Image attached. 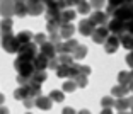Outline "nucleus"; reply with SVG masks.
I'll list each match as a JSON object with an SVG mask.
<instances>
[{
	"label": "nucleus",
	"instance_id": "1",
	"mask_svg": "<svg viewBox=\"0 0 133 114\" xmlns=\"http://www.w3.org/2000/svg\"><path fill=\"white\" fill-rule=\"evenodd\" d=\"M38 53H39L38 51V44H34L31 41V43L22 44V46L19 48V51H17V60H21V61H32Z\"/></svg>",
	"mask_w": 133,
	"mask_h": 114
},
{
	"label": "nucleus",
	"instance_id": "2",
	"mask_svg": "<svg viewBox=\"0 0 133 114\" xmlns=\"http://www.w3.org/2000/svg\"><path fill=\"white\" fill-rule=\"evenodd\" d=\"M0 44L4 48L7 53H17L19 51L21 44L17 43L16 36L12 34V32H5V34H0Z\"/></svg>",
	"mask_w": 133,
	"mask_h": 114
},
{
	"label": "nucleus",
	"instance_id": "3",
	"mask_svg": "<svg viewBox=\"0 0 133 114\" xmlns=\"http://www.w3.org/2000/svg\"><path fill=\"white\" fill-rule=\"evenodd\" d=\"M14 68L17 70V73H19V75H22V77H28V79H31V75L34 73L32 61H21V60L16 58V61H14Z\"/></svg>",
	"mask_w": 133,
	"mask_h": 114
},
{
	"label": "nucleus",
	"instance_id": "4",
	"mask_svg": "<svg viewBox=\"0 0 133 114\" xmlns=\"http://www.w3.org/2000/svg\"><path fill=\"white\" fill-rule=\"evenodd\" d=\"M26 7H28L29 16H41L44 12L43 0H28V2H26Z\"/></svg>",
	"mask_w": 133,
	"mask_h": 114
},
{
	"label": "nucleus",
	"instance_id": "5",
	"mask_svg": "<svg viewBox=\"0 0 133 114\" xmlns=\"http://www.w3.org/2000/svg\"><path fill=\"white\" fill-rule=\"evenodd\" d=\"M14 4L16 0H0V16L4 19H10L14 16Z\"/></svg>",
	"mask_w": 133,
	"mask_h": 114
},
{
	"label": "nucleus",
	"instance_id": "6",
	"mask_svg": "<svg viewBox=\"0 0 133 114\" xmlns=\"http://www.w3.org/2000/svg\"><path fill=\"white\" fill-rule=\"evenodd\" d=\"M92 41L94 43H99L102 44L106 39H108V36H109V31H108V27H104V26H99V27L94 29V32H92Z\"/></svg>",
	"mask_w": 133,
	"mask_h": 114
},
{
	"label": "nucleus",
	"instance_id": "7",
	"mask_svg": "<svg viewBox=\"0 0 133 114\" xmlns=\"http://www.w3.org/2000/svg\"><path fill=\"white\" fill-rule=\"evenodd\" d=\"M74 32H75V26H74L72 22H68V24H60V27H58V36H60V39H63V41L70 39Z\"/></svg>",
	"mask_w": 133,
	"mask_h": 114
},
{
	"label": "nucleus",
	"instance_id": "8",
	"mask_svg": "<svg viewBox=\"0 0 133 114\" xmlns=\"http://www.w3.org/2000/svg\"><path fill=\"white\" fill-rule=\"evenodd\" d=\"M119 46V36L116 34H109L108 36V39L104 41V49L106 53H114Z\"/></svg>",
	"mask_w": 133,
	"mask_h": 114
},
{
	"label": "nucleus",
	"instance_id": "9",
	"mask_svg": "<svg viewBox=\"0 0 133 114\" xmlns=\"http://www.w3.org/2000/svg\"><path fill=\"white\" fill-rule=\"evenodd\" d=\"M38 51L41 53L43 56H46L48 60L55 58L56 53H55V46H53V43H50V41H46V43H43L41 46H38Z\"/></svg>",
	"mask_w": 133,
	"mask_h": 114
},
{
	"label": "nucleus",
	"instance_id": "10",
	"mask_svg": "<svg viewBox=\"0 0 133 114\" xmlns=\"http://www.w3.org/2000/svg\"><path fill=\"white\" fill-rule=\"evenodd\" d=\"M90 20L94 22L96 27H99V26H106L108 24V20H109V17H108V14L102 10H96L92 16H90Z\"/></svg>",
	"mask_w": 133,
	"mask_h": 114
},
{
	"label": "nucleus",
	"instance_id": "11",
	"mask_svg": "<svg viewBox=\"0 0 133 114\" xmlns=\"http://www.w3.org/2000/svg\"><path fill=\"white\" fill-rule=\"evenodd\" d=\"M32 67H34V72H44L48 68V58L43 56L41 53H38L32 60Z\"/></svg>",
	"mask_w": 133,
	"mask_h": 114
},
{
	"label": "nucleus",
	"instance_id": "12",
	"mask_svg": "<svg viewBox=\"0 0 133 114\" xmlns=\"http://www.w3.org/2000/svg\"><path fill=\"white\" fill-rule=\"evenodd\" d=\"M94 29H96V26H94V22H92L90 19H82L80 24H78V31L82 32L84 36H90L92 32H94Z\"/></svg>",
	"mask_w": 133,
	"mask_h": 114
},
{
	"label": "nucleus",
	"instance_id": "13",
	"mask_svg": "<svg viewBox=\"0 0 133 114\" xmlns=\"http://www.w3.org/2000/svg\"><path fill=\"white\" fill-rule=\"evenodd\" d=\"M34 106L41 111H50L51 106H53V101L50 97H44V95H39V97L34 99Z\"/></svg>",
	"mask_w": 133,
	"mask_h": 114
},
{
	"label": "nucleus",
	"instance_id": "14",
	"mask_svg": "<svg viewBox=\"0 0 133 114\" xmlns=\"http://www.w3.org/2000/svg\"><path fill=\"white\" fill-rule=\"evenodd\" d=\"M109 34H116L119 36L121 32H125V22H121V20H118V19H111L109 20Z\"/></svg>",
	"mask_w": 133,
	"mask_h": 114
},
{
	"label": "nucleus",
	"instance_id": "15",
	"mask_svg": "<svg viewBox=\"0 0 133 114\" xmlns=\"http://www.w3.org/2000/svg\"><path fill=\"white\" fill-rule=\"evenodd\" d=\"M77 17V12L74 10V9H63L62 12H60V24H68L72 22V20Z\"/></svg>",
	"mask_w": 133,
	"mask_h": 114
},
{
	"label": "nucleus",
	"instance_id": "16",
	"mask_svg": "<svg viewBox=\"0 0 133 114\" xmlns=\"http://www.w3.org/2000/svg\"><path fill=\"white\" fill-rule=\"evenodd\" d=\"M32 32L31 31H21L19 34L16 36V39H17V43L21 44V46H22V44H28V43H31L32 41Z\"/></svg>",
	"mask_w": 133,
	"mask_h": 114
},
{
	"label": "nucleus",
	"instance_id": "17",
	"mask_svg": "<svg viewBox=\"0 0 133 114\" xmlns=\"http://www.w3.org/2000/svg\"><path fill=\"white\" fill-rule=\"evenodd\" d=\"M14 16H17V17H26L28 16L26 2H16V4H14Z\"/></svg>",
	"mask_w": 133,
	"mask_h": 114
},
{
	"label": "nucleus",
	"instance_id": "18",
	"mask_svg": "<svg viewBox=\"0 0 133 114\" xmlns=\"http://www.w3.org/2000/svg\"><path fill=\"white\" fill-rule=\"evenodd\" d=\"M12 27H14V20L12 19H2L0 20V34L12 32Z\"/></svg>",
	"mask_w": 133,
	"mask_h": 114
},
{
	"label": "nucleus",
	"instance_id": "19",
	"mask_svg": "<svg viewBox=\"0 0 133 114\" xmlns=\"http://www.w3.org/2000/svg\"><path fill=\"white\" fill-rule=\"evenodd\" d=\"M28 97H29L28 85L26 87H19V89L14 90V99H16V101H24V99H28Z\"/></svg>",
	"mask_w": 133,
	"mask_h": 114
},
{
	"label": "nucleus",
	"instance_id": "20",
	"mask_svg": "<svg viewBox=\"0 0 133 114\" xmlns=\"http://www.w3.org/2000/svg\"><path fill=\"white\" fill-rule=\"evenodd\" d=\"M46 79H48L46 72H34V73L31 75V82L32 83H39V85H41Z\"/></svg>",
	"mask_w": 133,
	"mask_h": 114
},
{
	"label": "nucleus",
	"instance_id": "21",
	"mask_svg": "<svg viewBox=\"0 0 133 114\" xmlns=\"http://www.w3.org/2000/svg\"><path fill=\"white\" fill-rule=\"evenodd\" d=\"M85 53H87V48L84 46V44H78V46L75 48V51L72 53V58H74V61L75 60H82L84 56H85Z\"/></svg>",
	"mask_w": 133,
	"mask_h": 114
},
{
	"label": "nucleus",
	"instance_id": "22",
	"mask_svg": "<svg viewBox=\"0 0 133 114\" xmlns=\"http://www.w3.org/2000/svg\"><path fill=\"white\" fill-rule=\"evenodd\" d=\"M113 107H116L119 112L121 111H126V109H130V106H128V101H126V97H119L118 101H114V106Z\"/></svg>",
	"mask_w": 133,
	"mask_h": 114
},
{
	"label": "nucleus",
	"instance_id": "23",
	"mask_svg": "<svg viewBox=\"0 0 133 114\" xmlns=\"http://www.w3.org/2000/svg\"><path fill=\"white\" fill-rule=\"evenodd\" d=\"M130 80H131V73H128V72H119V75H118V83L119 85H128Z\"/></svg>",
	"mask_w": 133,
	"mask_h": 114
},
{
	"label": "nucleus",
	"instance_id": "24",
	"mask_svg": "<svg viewBox=\"0 0 133 114\" xmlns=\"http://www.w3.org/2000/svg\"><path fill=\"white\" fill-rule=\"evenodd\" d=\"M55 72H56V75H58L60 79H68V77H70V67H65V65H60Z\"/></svg>",
	"mask_w": 133,
	"mask_h": 114
},
{
	"label": "nucleus",
	"instance_id": "25",
	"mask_svg": "<svg viewBox=\"0 0 133 114\" xmlns=\"http://www.w3.org/2000/svg\"><path fill=\"white\" fill-rule=\"evenodd\" d=\"M128 92H130L128 87H125V85H116L113 89V95H116V97H125Z\"/></svg>",
	"mask_w": 133,
	"mask_h": 114
},
{
	"label": "nucleus",
	"instance_id": "26",
	"mask_svg": "<svg viewBox=\"0 0 133 114\" xmlns=\"http://www.w3.org/2000/svg\"><path fill=\"white\" fill-rule=\"evenodd\" d=\"M48 97H50L51 101H55V102H62L63 99H65V92H62V90H51Z\"/></svg>",
	"mask_w": 133,
	"mask_h": 114
},
{
	"label": "nucleus",
	"instance_id": "27",
	"mask_svg": "<svg viewBox=\"0 0 133 114\" xmlns=\"http://www.w3.org/2000/svg\"><path fill=\"white\" fill-rule=\"evenodd\" d=\"M77 5H78V7H77L78 14H84V16H85V14H89V12H90V5H89V2H85V0H82V2L77 4Z\"/></svg>",
	"mask_w": 133,
	"mask_h": 114
},
{
	"label": "nucleus",
	"instance_id": "28",
	"mask_svg": "<svg viewBox=\"0 0 133 114\" xmlns=\"http://www.w3.org/2000/svg\"><path fill=\"white\" fill-rule=\"evenodd\" d=\"M46 41H48V38H46V34H43V32H39V34H34V36H32V43L38 44V46H41V44L46 43Z\"/></svg>",
	"mask_w": 133,
	"mask_h": 114
},
{
	"label": "nucleus",
	"instance_id": "29",
	"mask_svg": "<svg viewBox=\"0 0 133 114\" xmlns=\"http://www.w3.org/2000/svg\"><path fill=\"white\" fill-rule=\"evenodd\" d=\"M75 89H77V85H75L74 80H66V82L63 83V87H62V92H74Z\"/></svg>",
	"mask_w": 133,
	"mask_h": 114
},
{
	"label": "nucleus",
	"instance_id": "30",
	"mask_svg": "<svg viewBox=\"0 0 133 114\" xmlns=\"http://www.w3.org/2000/svg\"><path fill=\"white\" fill-rule=\"evenodd\" d=\"M101 106L104 107V109H109V107L114 106V99L109 97V95H108V97H102L101 99Z\"/></svg>",
	"mask_w": 133,
	"mask_h": 114
},
{
	"label": "nucleus",
	"instance_id": "31",
	"mask_svg": "<svg viewBox=\"0 0 133 114\" xmlns=\"http://www.w3.org/2000/svg\"><path fill=\"white\" fill-rule=\"evenodd\" d=\"M74 82H75L77 87H85L87 85V77H84V75H77V77L74 79Z\"/></svg>",
	"mask_w": 133,
	"mask_h": 114
},
{
	"label": "nucleus",
	"instance_id": "32",
	"mask_svg": "<svg viewBox=\"0 0 133 114\" xmlns=\"http://www.w3.org/2000/svg\"><path fill=\"white\" fill-rule=\"evenodd\" d=\"M58 27H60L58 22H46V29H48V32H50V34L58 32Z\"/></svg>",
	"mask_w": 133,
	"mask_h": 114
},
{
	"label": "nucleus",
	"instance_id": "33",
	"mask_svg": "<svg viewBox=\"0 0 133 114\" xmlns=\"http://www.w3.org/2000/svg\"><path fill=\"white\" fill-rule=\"evenodd\" d=\"M17 83H19L21 87H26L31 83V79H28V77H22V75H17Z\"/></svg>",
	"mask_w": 133,
	"mask_h": 114
},
{
	"label": "nucleus",
	"instance_id": "34",
	"mask_svg": "<svg viewBox=\"0 0 133 114\" xmlns=\"http://www.w3.org/2000/svg\"><path fill=\"white\" fill-rule=\"evenodd\" d=\"M58 67H60V63H58V60H56V56H55V58H51V60H48V68L56 70Z\"/></svg>",
	"mask_w": 133,
	"mask_h": 114
},
{
	"label": "nucleus",
	"instance_id": "35",
	"mask_svg": "<svg viewBox=\"0 0 133 114\" xmlns=\"http://www.w3.org/2000/svg\"><path fill=\"white\" fill-rule=\"evenodd\" d=\"M22 104H24V107H26V109H32V107H34V99H32V97L24 99Z\"/></svg>",
	"mask_w": 133,
	"mask_h": 114
},
{
	"label": "nucleus",
	"instance_id": "36",
	"mask_svg": "<svg viewBox=\"0 0 133 114\" xmlns=\"http://www.w3.org/2000/svg\"><path fill=\"white\" fill-rule=\"evenodd\" d=\"M102 4H104V0H89V5H92V7H96L99 10V9L102 7Z\"/></svg>",
	"mask_w": 133,
	"mask_h": 114
},
{
	"label": "nucleus",
	"instance_id": "37",
	"mask_svg": "<svg viewBox=\"0 0 133 114\" xmlns=\"http://www.w3.org/2000/svg\"><path fill=\"white\" fill-rule=\"evenodd\" d=\"M126 63H128L130 67H131V68H133V53H130V55H128V56H126Z\"/></svg>",
	"mask_w": 133,
	"mask_h": 114
},
{
	"label": "nucleus",
	"instance_id": "38",
	"mask_svg": "<svg viewBox=\"0 0 133 114\" xmlns=\"http://www.w3.org/2000/svg\"><path fill=\"white\" fill-rule=\"evenodd\" d=\"M62 114H77V112H75L72 107H65V109L62 111Z\"/></svg>",
	"mask_w": 133,
	"mask_h": 114
},
{
	"label": "nucleus",
	"instance_id": "39",
	"mask_svg": "<svg viewBox=\"0 0 133 114\" xmlns=\"http://www.w3.org/2000/svg\"><path fill=\"white\" fill-rule=\"evenodd\" d=\"M0 114H9V109L5 106H0Z\"/></svg>",
	"mask_w": 133,
	"mask_h": 114
},
{
	"label": "nucleus",
	"instance_id": "40",
	"mask_svg": "<svg viewBox=\"0 0 133 114\" xmlns=\"http://www.w3.org/2000/svg\"><path fill=\"white\" fill-rule=\"evenodd\" d=\"M101 114H113V107H109V109H102Z\"/></svg>",
	"mask_w": 133,
	"mask_h": 114
},
{
	"label": "nucleus",
	"instance_id": "41",
	"mask_svg": "<svg viewBox=\"0 0 133 114\" xmlns=\"http://www.w3.org/2000/svg\"><path fill=\"white\" fill-rule=\"evenodd\" d=\"M77 114H90V112H89V111H87V109H82V111H80V112H77Z\"/></svg>",
	"mask_w": 133,
	"mask_h": 114
},
{
	"label": "nucleus",
	"instance_id": "42",
	"mask_svg": "<svg viewBox=\"0 0 133 114\" xmlns=\"http://www.w3.org/2000/svg\"><path fill=\"white\" fill-rule=\"evenodd\" d=\"M119 114H130V112H126V111H121V112H119Z\"/></svg>",
	"mask_w": 133,
	"mask_h": 114
},
{
	"label": "nucleus",
	"instance_id": "43",
	"mask_svg": "<svg viewBox=\"0 0 133 114\" xmlns=\"http://www.w3.org/2000/svg\"><path fill=\"white\" fill-rule=\"evenodd\" d=\"M16 2H28V0H16Z\"/></svg>",
	"mask_w": 133,
	"mask_h": 114
},
{
	"label": "nucleus",
	"instance_id": "44",
	"mask_svg": "<svg viewBox=\"0 0 133 114\" xmlns=\"http://www.w3.org/2000/svg\"><path fill=\"white\" fill-rule=\"evenodd\" d=\"M26 114H31V112H26Z\"/></svg>",
	"mask_w": 133,
	"mask_h": 114
},
{
	"label": "nucleus",
	"instance_id": "45",
	"mask_svg": "<svg viewBox=\"0 0 133 114\" xmlns=\"http://www.w3.org/2000/svg\"><path fill=\"white\" fill-rule=\"evenodd\" d=\"M131 114H133V109H131Z\"/></svg>",
	"mask_w": 133,
	"mask_h": 114
}]
</instances>
